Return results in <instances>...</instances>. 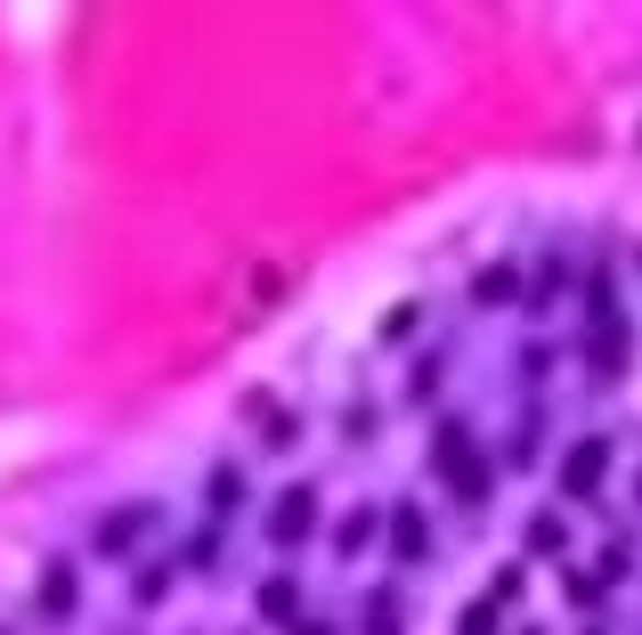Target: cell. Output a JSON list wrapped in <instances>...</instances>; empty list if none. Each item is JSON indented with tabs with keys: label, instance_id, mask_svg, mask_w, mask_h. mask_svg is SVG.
Wrapping results in <instances>:
<instances>
[{
	"label": "cell",
	"instance_id": "cell-1",
	"mask_svg": "<svg viewBox=\"0 0 642 635\" xmlns=\"http://www.w3.org/2000/svg\"><path fill=\"white\" fill-rule=\"evenodd\" d=\"M431 473H447L455 497H472V505L488 497V464L472 457V433H464V424H440V433H431Z\"/></svg>",
	"mask_w": 642,
	"mask_h": 635
},
{
	"label": "cell",
	"instance_id": "cell-2",
	"mask_svg": "<svg viewBox=\"0 0 642 635\" xmlns=\"http://www.w3.org/2000/svg\"><path fill=\"white\" fill-rule=\"evenodd\" d=\"M602 473H610V433H586V440L569 448V464H562V497L586 505L594 489H602Z\"/></svg>",
	"mask_w": 642,
	"mask_h": 635
},
{
	"label": "cell",
	"instance_id": "cell-3",
	"mask_svg": "<svg viewBox=\"0 0 642 635\" xmlns=\"http://www.w3.org/2000/svg\"><path fill=\"white\" fill-rule=\"evenodd\" d=\"M309 522H318V505H309V489H294V497L268 514V538L277 546H294V538H309Z\"/></svg>",
	"mask_w": 642,
	"mask_h": 635
},
{
	"label": "cell",
	"instance_id": "cell-4",
	"mask_svg": "<svg viewBox=\"0 0 642 635\" xmlns=\"http://www.w3.org/2000/svg\"><path fill=\"white\" fill-rule=\"evenodd\" d=\"M41 603H49V611H66V603H74V579H66V570H49V587H41Z\"/></svg>",
	"mask_w": 642,
	"mask_h": 635
},
{
	"label": "cell",
	"instance_id": "cell-5",
	"mask_svg": "<svg viewBox=\"0 0 642 635\" xmlns=\"http://www.w3.org/2000/svg\"><path fill=\"white\" fill-rule=\"evenodd\" d=\"M399 555H407V562L423 555V522H416V514H399Z\"/></svg>",
	"mask_w": 642,
	"mask_h": 635
}]
</instances>
